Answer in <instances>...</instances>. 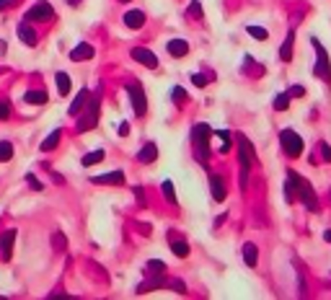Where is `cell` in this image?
Here are the masks:
<instances>
[{
	"label": "cell",
	"mask_w": 331,
	"mask_h": 300,
	"mask_svg": "<svg viewBox=\"0 0 331 300\" xmlns=\"http://www.w3.org/2000/svg\"><path fill=\"white\" fill-rule=\"evenodd\" d=\"M189 13H192L194 18H200V16H202V8H200V0H192V6H189Z\"/></svg>",
	"instance_id": "d590c367"
},
{
	"label": "cell",
	"mask_w": 331,
	"mask_h": 300,
	"mask_svg": "<svg viewBox=\"0 0 331 300\" xmlns=\"http://www.w3.org/2000/svg\"><path fill=\"white\" fill-rule=\"evenodd\" d=\"M293 44H295V31L290 29L288 36H285V41H282V47H279V60L282 62H290L293 60Z\"/></svg>",
	"instance_id": "9a60e30c"
},
{
	"label": "cell",
	"mask_w": 331,
	"mask_h": 300,
	"mask_svg": "<svg viewBox=\"0 0 331 300\" xmlns=\"http://www.w3.org/2000/svg\"><path fill=\"white\" fill-rule=\"evenodd\" d=\"M171 251L176 256H189V243L186 241H171Z\"/></svg>",
	"instance_id": "484cf974"
},
{
	"label": "cell",
	"mask_w": 331,
	"mask_h": 300,
	"mask_svg": "<svg viewBox=\"0 0 331 300\" xmlns=\"http://www.w3.org/2000/svg\"><path fill=\"white\" fill-rule=\"evenodd\" d=\"M55 80H57V91H60V96H68V93H70V75H68V73H57Z\"/></svg>",
	"instance_id": "603a6c76"
},
{
	"label": "cell",
	"mask_w": 331,
	"mask_h": 300,
	"mask_svg": "<svg viewBox=\"0 0 331 300\" xmlns=\"http://www.w3.org/2000/svg\"><path fill=\"white\" fill-rule=\"evenodd\" d=\"M96 55V49L91 47V44H85V41H83V44H78L73 52H70V60L73 62H80V60H91Z\"/></svg>",
	"instance_id": "e0dca14e"
},
{
	"label": "cell",
	"mask_w": 331,
	"mask_h": 300,
	"mask_svg": "<svg viewBox=\"0 0 331 300\" xmlns=\"http://www.w3.org/2000/svg\"><path fill=\"white\" fill-rule=\"evenodd\" d=\"M158 158V145L156 142H145L140 150H137V161L140 163H153Z\"/></svg>",
	"instance_id": "5bb4252c"
},
{
	"label": "cell",
	"mask_w": 331,
	"mask_h": 300,
	"mask_svg": "<svg viewBox=\"0 0 331 300\" xmlns=\"http://www.w3.org/2000/svg\"><path fill=\"white\" fill-rule=\"evenodd\" d=\"M192 83L197 85V88H205V85H207V78H205V75H192Z\"/></svg>",
	"instance_id": "74e56055"
},
{
	"label": "cell",
	"mask_w": 331,
	"mask_h": 300,
	"mask_svg": "<svg viewBox=\"0 0 331 300\" xmlns=\"http://www.w3.org/2000/svg\"><path fill=\"white\" fill-rule=\"evenodd\" d=\"M279 145H282V150H285V156H288V158H300L303 150H305V142H303V137L295 130H282L279 132Z\"/></svg>",
	"instance_id": "277c9868"
},
{
	"label": "cell",
	"mask_w": 331,
	"mask_h": 300,
	"mask_svg": "<svg viewBox=\"0 0 331 300\" xmlns=\"http://www.w3.org/2000/svg\"><path fill=\"white\" fill-rule=\"evenodd\" d=\"M13 241H16V230H3L0 233V259L3 262H11L13 256Z\"/></svg>",
	"instance_id": "9c48e42d"
},
{
	"label": "cell",
	"mask_w": 331,
	"mask_h": 300,
	"mask_svg": "<svg viewBox=\"0 0 331 300\" xmlns=\"http://www.w3.org/2000/svg\"><path fill=\"white\" fill-rule=\"evenodd\" d=\"M210 191H212V199L215 202H223L225 199V184H223V176H220V174L210 176Z\"/></svg>",
	"instance_id": "4fadbf2b"
},
{
	"label": "cell",
	"mask_w": 331,
	"mask_h": 300,
	"mask_svg": "<svg viewBox=\"0 0 331 300\" xmlns=\"http://www.w3.org/2000/svg\"><path fill=\"white\" fill-rule=\"evenodd\" d=\"M122 3H129V0H122Z\"/></svg>",
	"instance_id": "7bdbcfd3"
},
{
	"label": "cell",
	"mask_w": 331,
	"mask_h": 300,
	"mask_svg": "<svg viewBox=\"0 0 331 300\" xmlns=\"http://www.w3.org/2000/svg\"><path fill=\"white\" fill-rule=\"evenodd\" d=\"M311 44H313V49H316V68H313V75H316V78H323L326 83H331V62H328L326 47L321 44L316 36L311 39Z\"/></svg>",
	"instance_id": "5b68a950"
},
{
	"label": "cell",
	"mask_w": 331,
	"mask_h": 300,
	"mask_svg": "<svg viewBox=\"0 0 331 300\" xmlns=\"http://www.w3.org/2000/svg\"><path fill=\"white\" fill-rule=\"evenodd\" d=\"M323 241H326V243H331V230H323Z\"/></svg>",
	"instance_id": "60d3db41"
},
{
	"label": "cell",
	"mask_w": 331,
	"mask_h": 300,
	"mask_svg": "<svg viewBox=\"0 0 331 300\" xmlns=\"http://www.w3.org/2000/svg\"><path fill=\"white\" fill-rule=\"evenodd\" d=\"M93 184H112V186H119L124 184V174L122 171H109V174H99V176H91Z\"/></svg>",
	"instance_id": "7c38bea8"
},
{
	"label": "cell",
	"mask_w": 331,
	"mask_h": 300,
	"mask_svg": "<svg viewBox=\"0 0 331 300\" xmlns=\"http://www.w3.org/2000/svg\"><path fill=\"white\" fill-rule=\"evenodd\" d=\"M96 124H99V96H88L85 112H83V117L78 119V130L85 132V130H93Z\"/></svg>",
	"instance_id": "8992f818"
},
{
	"label": "cell",
	"mask_w": 331,
	"mask_h": 300,
	"mask_svg": "<svg viewBox=\"0 0 331 300\" xmlns=\"http://www.w3.org/2000/svg\"><path fill=\"white\" fill-rule=\"evenodd\" d=\"M24 101L26 104H31V106H41V104H47V91H39V88H31V91H26L24 93Z\"/></svg>",
	"instance_id": "ac0fdd59"
},
{
	"label": "cell",
	"mask_w": 331,
	"mask_h": 300,
	"mask_svg": "<svg viewBox=\"0 0 331 300\" xmlns=\"http://www.w3.org/2000/svg\"><path fill=\"white\" fill-rule=\"evenodd\" d=\"M18 3V0H0V11H6V8H13Z\"/></svg>",
	"instance_id": "f35d334b"
},
{
	"label": "cell",
	"mask_w": 331,
	"mask_h": 300,
	"mask_svg": "<svg viewBox=\"0 0 331 300\" xmlns=\"http://www.w3.org/2000/svg\"><path fill=\"white\" fill-rule=\"evenodd\" d=\"M88 96H91V93H88L85 88H83V91H80V93L75 96V101L70 104V109H68V114H70V117H78V114H80V109H83V106H85Z\"/></svg>",
	"instance_id": "44dd1931"
},
{
	"label": "cell",
	"mask_w": 331,
	"mask_h": 300,
	"mask_svg": "<svg viewBox=\"0 0 331 300\" xmlns=\"http://www.w3.org/2000/svg\"><path fill=\"white\" fill-rule=\"evenodd\" d=\"M318 153L323 156V161H326V163H331V145H326V142H318Z\"/></svg>",
	"instance_id": "e575fe53"
},
{
	"label": "cell",
	"mask_w": 331,
	"mask_h": 300,
	"mask_svg": "<svg viewBox=\"0 0 331 300\" xmlns=\"http://www.w3.org/2000/svg\"><path fill=\"white\" fill-rule=\"evenodd\" d=\"M161 191H163V197H166V199H168L171 205H176V191H173V184H171L168 179H166V181L161 184Z\"/></svg>",
	"instance_id": "4316f807"
},
{
	"label": "cell",
	"mask_w": 331,
	"mask_h": 300,
	"mask_svg": "<svg viewBox=\"0 0 331 300\" xmlns=\"http://www.w3.org/2000/svg\"><path fill=\"white\" fill-rule=\"evenodd\" d=\"M26 181H29V186H31L34 191H41V181H36L34 174H26Z\"/></svg>",
	"instance_id": "8d00e7d4"
},
{
	"label": "cell",
	"mask_w": 331,
	"mask_h": 300,
	"mask_svg": "<svg viewBox=\"0 0 331 300\" xmlns=\"http://www.w3.org/2000/svg\"><path fill=\"white\" fill-rule=\"evenodd\" d=\"M215 135L223 140V147H220V153H228V150H230V132H228V130H217Z\"/></svg>",
	"instance_id": "f546056e"
},
{
	"label": "cell",
	"mask_w": 331,
	"mask_h": 300,
	"mask_svg": "<svg viewBox=\"0 0 331 300\" xmlns=\"http://www.w3.org/2000/svg\"><path fill=\"white\" fill-rule=\"evenodd\" d=\"M148 272H150V274H163V272H166V262L150 259V262H148Z\"/></svg>",
	"instance_id": "f1b7e54d"
},
{
	"label": "cell",
	"mask_w": 331,
	"mask_h": 300,
	"mask_svg": "<svg viewBox=\"0 0 331 300\" xmlns=\"http://www.w3.org/2000/svg\"><path fill=\"white\" fill-rule=\"evenodd\" d=\"M246 31H249V36H254V39H259V41H264V39L269 36V31H267V29H261V26H249Z\"/></svg>",
	"instance_id": "4dcf8cb0"
},
{
	"label": "cell",
	"mask_w": 331,
	"mask_h": 300,
	"mask_svg": "<svg viewBox=\"0 0 331 300\" xmlns=\"http://www.w3.org/2000/svg\"><path fill=\"white\" fill-rule=\"evenodd\" d=\"M8 117H11V104H8V98H0V122Z\"/></svg>",
	"instance_id": "d6a6232c"
},
{
	"label": "cell",
	"mask_w": 331,
	"mask_h": 300,
	"mask_svg": "<svg viewBox=\"0 0 331 300\" xmlns=\"http://www.w3.org/2000/svg\"><path fill=\"white\" fill-rule=\"evenodd\" d=\"M80 3V0H70V6H78Z\"/></svg>",
	"instance_id": "b9f144b4"
},
{
	"label": "cell",
	"mask_w": 331,
	"mask_h": 300,
	"mask_svg": "<svg viewBox=\"0 0 331 300\" xmlns=\"http://www.w3.org/2000/svg\"><path fill=\"white\" fill-rule=\"evenodd\" d=\"M212 127L200 122L192 127V145H194V156L200 163H207L210 161V137H212Z\"/></svg>",
	"instance_id": "7a4b0ae2"
},
{
	"label": "cell",
	"mask_w": 331,
	"mask_h": 300,
	"mask_svg": "<svg viewBox=\"0 0 331 300\" xmlns=\"http://www.w3.org/2000/svg\"><path fill=\"white\" fill-rule=\"evenodd\" d=\"M285 194H288V202H293L295 197L311 210V212H318L321 210V205H318V199H316V191H313V186L308 184L298 171H288V184H285Z\"/></svg>",
	"instance_id": "6da1fadb"
},
{
	"label": "cell",
	"mask_w": 331,
	"mask_h": 300,
	"mask_svg": "<svg viewBox=\"0 0 331 300\" xmlns=\"http://www.w3.org/2000/svg\"><path fill=\"white\" fill-rule=\"evenodd\" d=\"M124 26H127V29H140V26H145V11H140V8L127 11V13H124Z\"/></svg>",
	"instance_id": "8fae6325"
},
{
	"label": "cell",
	"mask_w": 331,
	"mask_h": 300,
	"mask_svg": "<svg viewBox=\"0 0 331 300\" xmlns=\"http://www.w3.org/2000/svg\"><path fill=\"white\" fill-rule=\"evenodd\" d=\"M256 259H259V248L254 243H244V262L249 267H256Z\"/></svg>",
	"instance_id": "7402d4cb"
},
{
	"label": "cell",
	"mask_w": 331,
	"mask_h": 300,
	"mask_svg": "<svg viewBox=\"0 0 331 300\" xmlns=\"http://www.w3.org/2000/svg\"><path fill=\"white\" fill-rule=\"evenodd\" d=\"M55 16L52 6L47 3V0H39V3H34L29 11H26V21H50Z\"/></svg>",
	"instance_id": "ba28073f"
},
{
	"label": "cell",
	"mask_w": 331,
	"mask_h": 300,
	"mask_svg": "<svg viewBox=\"0 0 331 300\" xmlns=\"http://www.w3.org/2000/svg\"><path fill=\"white\" fill-rule=\"evenodd\" d=\"M60 137H62V132H60V130H52L47 137L41 140L39 150H41V153H50V150H55V147H57V142H60Z\"/></svg>",
	"instance_id": "d6986e66"
},
{
	"label": "cell",
	"mask_w": 331,
	"mask_h": 300,
	"mask_svg": "<svg viewBox=\"0 0 331 300\" xmlns=\"http://www.w3.org/2000/svg\"><path fill=\"white\" fill-rule=\"evenodd\" d=\"M11 158H13V145L3 140L0 142V163H8Z\"/></svg>",
	"instance_id": "d4e9b609"
},
{
	"label": "cell",
	"mask_w": 331,
	"mask_h": 300,
	"mask_svg": "<svg viewBox=\"0 0 331 300\" xmlns=\"http://www.w3.org/2000/svg\"><path fill=\"white\" fill-rule=\"evenodd\" d=\"M290 98H303L305 96V85H290Z\"/></svg>",
	"instance_id": "836d02e7"
},
{
	"label": "cell",
	"mask_w": 331,
	"mask_h": 300,
	"mask_svg": "<svg viewBox=\"0 0 331 300\" xmlns=\"http://www.w3.org/2000/svg\"><path fill=\"white\" fill-rule=\"evenodd\" d=\"M129 55H132V60H137L140 65H145V68H150V70H156V68H158V57L153 55L150 49H145V47H135Z\"/></svg>",
	"instance_id": "30bf717a"
},
{
	"label": "cell",
	"mask_w": 331,
	"mask_h": 300,
	"mask_svg": "<svg viewBox=\"0 0 331 300\" xmlns=\"http://www.w3.org/2000/svg\"><path fill=\"white\" fill-rule=\"evenodd\" d=\"M119 135H122V137H127V135H129V124H127V122H122V124H119Z\"/></svg>",
	"instance_id": "ab89813d"
},
{
	"label": "cell",
	"mask_w": 331,
	"mask_h": 300,
	"mask_svg": "<svg viewBox=\"0 0 331 300\" xmlns=\"http://www.w3.org/2000/svg\"><path fill=\"white\" fill-rule=\"evenodd\" d=\"M127 93H129V101H132V109H135V114H137V117H145V112H148L145 91L140 88L137 83H129V85H127Z\"/></svg>",
	"instance_id": "52a82bcc"
},
{
	"label": "cell",
	"mask_w": 331,
	"mask_h": 300,
	"mask_svg": "<svg viewBox=\"0 0 331 300\" xmlns=\"http://www.w3.org/2000/svg\"><path fill=\"white\" fill-rule=\"evenodd\" d=\"M16 34H18V39L24 41L26 47H36V31H34V29H31L29 24H21Z\"/></svg>",
	"instance_id": "2e32d148"
},
{
	"label": "cell",
	"mask_w": 331,
	"mask_h": 300,
	"mask_svg": "<svg viewBox=\"0 0 331 300\" xmlns=\"http://www.w3.org/2000/svg\"><path fill=\"white\" fill-rule=\"evenodd\" d=\"M288 106H290V93L285 91V93H279V96L274 98V109H277V112H285Z\"/></svg>",
	"instance_id": "83f0119b"
},
{
	"label": "cell",
	"mask_w": 331,
	"mask_h": 300,
	"mask_svg": "<svg viewBox=\"0 0 331 300\" xmlns=\"http://www.w3.org/2000/svg\"><path fill=\"white\" fill-rule=\"evenodd\" d=\"M171 98H173V104H184V98H186V91L181 88V85H173Z\"/></svg>",
	"instance_id": "1f68e13d"
},
{
	"label": "cell",
	"mask_w": 331,
	"mask_h": 300,
	"mask_svg": "<svg viewBox=\"0 0 331 300\" xmlns=\"http://www.w3.org/2000/svg\"><path fill=\"white\" fill-rule=\"evenodd\" d=\"M104 158H106L104 150H91L88 156H83V166H96V163H101Z\"/></svg>",
	"instance_id": "cb8c5ba5"
},
{
	"label": "cell",
	"mask_w": 331,
	"mask_h": 300,
	"mask_svg": "<svg viewBox=\"0 0 331 300\" xmlns=\"http://www.w3.org/2000/svg\"><path fill=\"white\" fill-rule=\"evenodd\" d=\"M235 140H238V158H241V186H246V176L254 163V145L249 142L246 135H238Z\"/></svg>",
	"instance_id": "3957f363"
},
{
	"label": "cell",
	"mask_w": 331,
	"mask_h": 300,
	"mask_svg": "<svg viewBox=\"0 0 331 300\" xmlns=\"http://www.w3.org/2000/svg\"><path fill=\"white\" fill-rule=\"evenodd\" d=\"M168 52H171V57H184L189 52V44L184 39H171L168 41Z\"/></svg>",
	"instance_id": "ffe728a7"
}]
</instances>
